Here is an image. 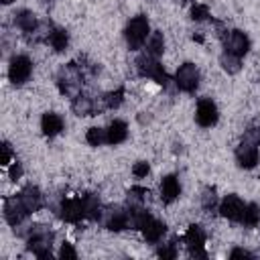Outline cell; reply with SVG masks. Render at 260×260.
Wrapping results in <instances>:
<instances>
[{"label":"cell","mask_w":260,"mask_h":260,"mask_svg":"<svg viewBox=\"0 0 260 260\" xmlns=\"http://www.w3.org/2000/svg\"><path fill=\"white\" fill-rule=\"evenodd\" d=\"M24 242H26V248L32 256L37 258H49L53 254V242H55V234L49 225H43V223H35V225H28L24 230Z\"/></svg>","instance_id":"cell-1"},{"label":"cell","mask_w":260,"mask_h":260,"mask_svg":"<svg viewBox=\"0 0 260 260\" xmlns=\"http://www.w3.org/2000/svg\"><path fill=\"white\" fill-rule=\"evenodd\" d=\"M85 71L81 69V65L77 61H71V63H65L59 71H57V87L61 91V95L65 98H75L83 83H85Z\"/></svg>","instance_id":"cell-2"},{"label":"cell","mask_w":260,"mask_h":260,"mask_svg":"<svg viewBox=\"0 0 260 260\" xmlns=\"http://www.w3.org/2000/svg\"><path fill=\"white\" fill-rule=\"evenodd\" d=\"M150 37V22L144 14H136L128 20L126 28H124V39H126V45L130 51H138L146 45Z\"/></svg>","instance_id":"cell-3"},{"label":"cell","mask_w":260,"mask_h":260,"mask_svg":"<svg viewBox=\"0 0 260 260\" xmlns=\"http://www.w3.org/2000/svg\"><path fill=\"white\" fill-rule=\"evenodd\" d=\"M136 71L140 77H146V79H152L154 83L158 85H167L169 83V75L165 71V67L160 65V61L156 57H150L148 53H142L138 59H136Z\"/></svg>","instance_id":"cell-4"},{"label":"cell","mask_w":260,"mask_h":260,"mask_svg":"<svg viewBox=\"0 0 260 260\" xmlns=\"http://www.w3.org/2000/svg\"><path fill=\"white\" fill-rule=\"evenodd\" d=\"M2 213H4L6 223H8V225H12V228L22 225V223L26 221V217L30 215V211L26 209V205H24V201L20 199V195H18V193H14V195H10V197H6V199H4Z\"/></svg>","instance_id":"cell-5"},{"label":"cell","mask_w":260,"mask_h":260,"mask_svg":"<svg viewBox=\"0 0 260 260\" xmlns=\"http://www.w3.org/2000/svg\"><path fill=\"white\" fill-rule=\"evenodd\" d=\"M102 223H104V228L110 230V232H124V230H130V213H128L126 203H124V205L104 207Z\"/></svg>","instance_id":"cell-6"},{"label":"cell","mask_w":260,"mask_h":260,"mask_svg":"<svg viewBox=\"0 0 260 260\" xmlns=\"http://www.w3.org/2000/svg\"><path fill=\"white\" fill-rule=\"evenodd\" d=\"M59 217L67 223H79L81 219H87V211H85V201H83V195L79 197H67L59 203V209H57Z\"/></svg>","instance_id":"cell-7"},{"label":"cell","mask_w":260,"mask_h":260,"mask_svg":"<svg viewBox=\"0 0 260 260\" xmlns=\"http://www.w3.org/2000/svg\"><path fill=\"white\" fill-rule=\"evenodd\" d=\"M183 242H185V246H187V250L193 258H207V252H205L207 234L201 225L191 223L183 234Z\"/></svg>","instance_id":"cell-8"},{"label":"cell","mask_w":260,"mask_h":260,"mask_svg":"<svg viewBox=\"0 0 260 260\" xmlns=\"http://www.w3.org/2000/svg\"><path fill=\"white\" fill-rule=\"evenodd\" d=\"M173 81H175L177 89H181V91H185V93H193V91L199 87L201 73H199L197 65H193V63H183V65H179V69H177Z\"/></svg>","instance_id":"cell-9"},{"label":"cell","mask_w":260,"mask_h":260,"mask_svg":"<svg viewBox=\"0 0 260 260\" xmlns=\"http://www.w3.org/2000/svg\"><path fill=\"white\" fill-rule=\"evenodd\" d=\"M32 75V61L28 55H14L8 63V79L14 85H22Z\"/></svg>","instance_id":"cell-10"},{"label":"cell","mask_w":260,"mask_h":260,"mask_svg":"<svg viewBox=\"0 0 260 260\" xmlns=\"http://www.w3.org/2000/svg\"><path fill=\"white\" fill-rule=\"evenodd\" d=\"M236 162L240 169H254L260 162V144L242 138L236 146Z\"/></svg>","instance_id":"cell-11"},{"label":"cell","mask_w":260,"mask_h":260,"mask_svg":"<svg viewBox=\"0 0 260 260\" xmlns=\"http://www.w3.org/2000/svg\"><path fill=\"white\" fill-rule=\"evenodd\" d=\"M221 43H223V51L225 53H232V55H236V57H244V55H248V51H250V37L244 32V30H238V28H234V30H228L223 37H221Z\"/></svg>","instance_id":"cell-12"},{"label":"cell","mask_w":260,"mask_h":260,"mask_svg":"<svg viewBox=\"0 0 260 260\" xmlns=\"http://www.w3.org/2000/svg\"><path fill=\"white\" fill-rule=\"evenodd\" d=\"M217 120H219V110H217L215 102L211 98H201L195 108V122L201 128H211L217 124Z\"/></svg>","instance_id":"cell-13"},{"label":"cell","mask_w":260,"mask_h":260,"mask_svg":"<svg viewBox=\"0 0 260 260\" xmlns=\"http://www.w3.org/2000/svg\"><path fill=\"white\" fill-rule=\"evenodd\" d=\"M244 207H246V201H244L240 195L230 193V195H225V197L219 201L217 211H219V215H221V217H225V219H230V221H238V223H240L242 213H244Z\"/></svg>","instance_id":"cell-14"},{"label":"cell","mask_w":260,"mask_h":260,"mask_svg":"<svg viewBox=\"0 0 260 260\" xmlns=\"http://www.w3.org/2000/svg\"><path fill=\"white\" fill-rule=\"evenodd\" d=\"M71 110H73V114L79 116V118L95 116V114H98V102H95V95H89V93L79 91V93L71 100Z\"/></svg>","instance_id":"cell-15"},{"label":"cell","mask_w":260,"mask_h":260,"mask_svg":"<svg viewBox=\"0 0 260 260\" xmlns=\"http://www.w3.org/2000/svg\"><path fill=\"white\" fill-rule=\"evenodd\" d=\"M12 22H14V26L24 35V37H28V35H32L35 32V28L39 26V18H37V14L32 12V10H28V8H18L14 14H12Z\"/></svg>","instance_id":"cell-16"},{"label":"cell","mask_w":260,"mask_h":260,"mask_svg":"<svg viewBox=\"0 0 260 260\" xmlns=\"http://www.w3.org/2000/svg\"><path fill=\"white\" fill-rule=\"evenodd\" d=\"M140 232H142V236H144V240L148 244H158V242H162V238L167 234V225H165V221H160L154 215H150L146 219V223L140 228Z\"/></svg>","instance_id":"cell-17"},{"label":"cell","mask_w":260,"mask_h":260,"mask_svg":"<svg viewBox=\"0 0 260 260\" xmlns=\"http://www.w3.org/2000/svg\"><path fill=\"white\" fill-rule=\"evenodd\" d=\"M179 195H181L179 177H177V175H167V177H162V181H160V199H162V203L169 205V203L177 201Z\"/></svg>","instance_id":"cell-18"},{"label":"cell","mask_w":260,"mask_h":260,"mask_svg":"<svg viewBox=\"0 0 260 260\" xmlns=\"http://www.w3.org/2000/svg\"><path fill=\"white\" fill-rule=\"evenodd\" d=\"M63 128H65V120H63L57 112H47V114H43V118H41V130H43L45 136L55 138L57 134L63 132Z\"/></svg>","instance_id":"cell-19"},{"label":"cell","mask_w":260,"mask_h":260,"mask_svg":"<svg viewBox=\"0 0 260 260\" xmlns=\"http://www.w3.org/2000/svg\"><path fill=\"white\" fill-rule=\"evenodd\" d=\"M18 195H20V199L24 201L26 209L30 211V215L43 207V191H41L37 185H26V187H22V189L18 191Z\"/></svg>","instance_id":"cell-20"},{"label":"cell","mask_w":260,"mask_h":260,"mask_svg":"<svg viewBox=\"0 0 260 260\" xmlns=\"http://www.w3.org/2000/svg\"><path fill=\"white\" fill-rule=\"evenodd\" d=\"M126 138H128V124L124 120H112L110 126L106 128V142L112 146H118Z\"/></svg>","instance_id":"cell-21"},{"label":"cell","mask_w":260,"mask_h":260,"mask_svg":"<svg viewBox=\"0 0 260 260\" xmlns=\"http://www.w3.org/2000/svg\"><path fill=\"white\" fill-rule=\"evenodd\" d=\"M47 45H51V49L55 53H63L69 47V35H67V30L53 26V30H51V35L47 39Z\"/></svg>","instance_id":"cell-22"},{"label":"cell","mask_w":260,"mask_h":260,"mask_svg":"<svg viewBox=\"0 0 260 260\" xmlns=\"http://www.w3.org/2000/svg\"><path fill=\"white\" fill-rule=\"evenodd\" d=\"M144 53H148L150 57H156V59L165 53V35L160 30L150 32V37H148V41L144 45Z\"/></svg>","instance_id":"cell-23"},{"label":"cell","mask_w":260,"mask_h":260,"mask_svg":"<svg viewBox=\"0 0 260 260\" xmlns=\"http://www.w3.org/2000/svg\"><path fill=\"white\" fill-rule=\"evenodd\" d=\"M240 223H242L244 228H256V225L260 223V207H258L256 203H246Z\"/></svg>","instance_id":"cell-24"},{"label":"cell","mask_w":260,"mask_h":260,"mask_svg":"<svg viewBox=\"0 0 260 260\" xmlns=\"http://www.w3.org/2000/svg\"><path fill=\"white\" fill-rule=\"evenodd\" d=\"M217 207H219V199H217L215 189L213 187H205L203 193H201V209L205 213H213V211H217Z\"/></svg>","instance_id":"cell-25"},{"label":"cell","mask_w":260,"mask_h":260,"mask_svg":"<svg viewBox=\"0 0 260 260\" xmlns=\"http://www.w3.org/2000/svg\"><path fill=\"white\" fill-rule=\"evenodd\" d=\"M219 65H221V69H223L225 73L236 75V73L242 69V57H236V55L223 51L221 57H219Z\"/></svg>","instance_id":"cell-26"},{"label":"cell","mask_w":260,"mask_h":260,"mask_svg":"<svg viewBox=\"0 0 260 260\" xmlns=\"http://www.w3.org/2000/svg\"><path fill=\"white\" fill-rule=\"evenodd\" d=\"M102 95H104V106H106V110H118V108L122 106V102H124L126 91H124V87H116V89H112V91H108V93H102Z\"/></svg>","instance_id":"cell-27"},{"label":"cell","mask_w":260,"mask_h":260,"mask_svg":"<svg viewBox=\"0 0 260 260\" xmlns=\"http://www.w3.org/2000/svg\"><path fill=\"white\" fill-rule=\"evenodd\" d=\"M85 140H87V144H91V146L108 144V142H106V128H100V126H91V128H87V132H85Z\"/></svg>","instance_id":"cell-28"},{"label":"cell","mask_w":260,"mask_h":260,"mask_svg":"<svg viewBox=\"0 0 260 260\" xmlns=\"http://www.w3.org/2000/svg\"><path fill=\"white\" fill-rule=\"evenodd\" d=\"M146 197H148V189H144V187H132L128 191L126 205H146Z\"/></svg>","instance_id":"cell-29"},{"label":"cell","mask_w":260,"mask_h":260,"mask_svg":"<svg viewBox=\"0 0 260 260\" xmlns=\"http://www.w3.org/2000/svg\"><path fill=\"white\" fill-rule=\"evenodd\" d=\"M177 240H169V242H158V248H156V256L162 258V260H173L177 258Z\"/></svg>","instance_id":"cell-30"},{"label":"cell","mask_w":260,"mask_h":260,"mask_svg":"<svg viewBox=\"0 0 260 260\" xmlns=\"http://www.w3.org/2000/svg\"><path fill=\"white\" fill-rule=\"evenodd\" d=\"M191 18H193L195 22H201V20L211 18L209 8H207L205 4H193V6H191Z\"/></svg>","instance_id":"cell-31"},{"label":"cell","mask_w":260,"mask_h":260,"mask_svg":"<svg viewBox=\"0 0 260 260\" xmlns=\"http://www.w3.org/2000/svg\"><path fill=\"white\" fill-rule=\"evenodd\" d=\"M148 173H150V165H148L146 160H138V162H134V167H132V175H134L136 179H146Z\"/></svg>","instance_id":"cell-32"},{"label":"cell","mask_w":260,"mask_h":260,"mask_svg":"<svg viewBox=\"0 0 260 260\" xmlns=\"http://www.w3.org/2000/svg\"><path fill=\"white\" fill-rule=\"evenodd\" d=\"M59 258H63V260H75L77 258V252H75V248L71 246V244H61V248H59V254H57Z\"/></svg>","instance_id":"cell-33"},{"label":"cell","mask_w":260,"mask_h":260,"mask_svg":"<svg viewBox=\"0 0 260 260\" xmlns=\"http://www.w3.org/2000/svg\"><path fill=\"white\" fill-rule=\"evenodd\" d=\"M8 177H10V181H18L22 177V167H20L18 160H12L8 165Z\"/></svg>","instance_id":"cell-34"},{"label":"cell","mask_w":260,"mask_h":260,"mask_svg":"<svg viewBox=\"0 0 260 260\" xmlns=\"http://www.w3.org/2000/svg\"><path fill=\"white\" fill-rule=\"evenodd\" d=\"M0 148H2V167H8V165L14 160V158H12V148H10V144H8L6 140L2 142Z\"/></svg>","instance_id":"cell-35"},{"label":"cell","mask_w":260,"mask_h":260,"mask_svg":"<svg viewBox=\"0 0 260 260\" xmlns=\"http://www.w3.org/2000/svg\"><path fill=\"white\" fill-rule=\"evenodd\" d=\"M230 258L232 260H238V258H254V254L250 250H246V248H234L230 252Z\"/></svg>","instance_id":"cell-36"},{"label":"cell","mask_w":260,"mask_h":260,"mask_svg":"<svg viewBox=\"0 0 260 260\" xmlns=\"http://www.w3.org/2000/svg\"><path fill=\"white\" fill-rule=\"evenodd\" d=\"M193 39H195L197 43H203V35H201V32H197V35H193Z\"/></svg>","instance_id":"cell-37"},{"label":"cell","mask_w":260,"mask_h":260,"mask_svg":"<svg viewBox=\"0 0 260 260\" xmlns=\"http://www.w3.org/2000/svg\"><path fill=\"white\" fill-rule=\"evenodd\" d=\"M0 2H2V4H6V6H8V4H12V2H14V0H0Z\"/></svg>","instance_id":"cell-38"}]
</instances>
